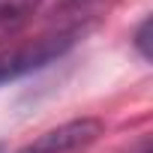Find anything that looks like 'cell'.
Instances as JSON below:
<instances>
[{
  "mask_svg": "<svg viewBox=\"0 0 153 153\" xmlns=\"http://www.w3.org/2000/svg\"><path fill=\"white\" fill-rule=\"evenodd\" d=\"M0 153H6V147H3V141H0Z\"/></svg>",
  "mask_w": 153,
  "mask_h": 153,
  "instance_id": "5b68a950",
  "label": "cell"
},
{
  "mask_svg": "<svg viewBox=\"0 0 153 153\" xmlns=\"http://www.w3.org/2000/svg\"><path fill=\"white\" fill-rule=\"evenodd\" d=\"M69 3H78V0H69Z\"/></svg>",
  "mask_w": 153,
  "mask_h": 153,
  "instance_id": "8992f818",
  "label": "cell"
},
{
  "mask_svg": "<svg viewBox=\"0 0 153 153\" xmlns=\"http://www.w3.org/2000/svg\"><path fill=\"white\" fill-rule=\"evenodd\" d=\"M99 135H102V120H96V117H78V120H69V123H63L57 129L42 132L33 144H27L18 153H81Z\"/></svg>",
  "mask_w": 153,
  "mask_h": 153,
  "instance_id": "7a4b0ae2",
  "label": "cell"
},
{
  "mask_svg": "<svg viewBox=\"0 0 153 153\" xmlns=\"http://www.w3.org/2000/svg\"><path fill=\"white\" fill-rule=\"evenodd\" d=\"M42 0H0V30L21 24Z\"/></svg>",
  "mask_w": 153,
  "mask_h": 153,
  "instance_id": "3957f363",
  "label": "cell"
},
{
  "mask_svg": "<svg viewBox=\"0 0 153 153\" xmlns=\"http://www.w3.org/2000/svg\"><path fill=\"white\" fill-rule=\"evenodd\" d=\"M132 45L138 48V54H141L144 60H150V18H144V21H141V27L135 30Z\"/></svg>",
  "mask_w": 153,
  "mask_h": 153,
  "instance_id": "277c9868",
  "label": "cell"
},
{
  "mask_svg": "<svg viewBox=\"0 0 153 153\" xmlns=\"http://www.w3.org/2000/svg\"><path fill=\"white\" fill-rule=\"evenodd\" d=\"M84 36V27H69V30H57V33H45L9 54L0 57V87L3 84H12L24 75H33L51 63H57L75 42Z\"/></svg>",
  "mask_w": 153,
  "mask_h": 153,
  "instance_id": "6da1fadb",
  "label": "cell"
}]
</instances>
